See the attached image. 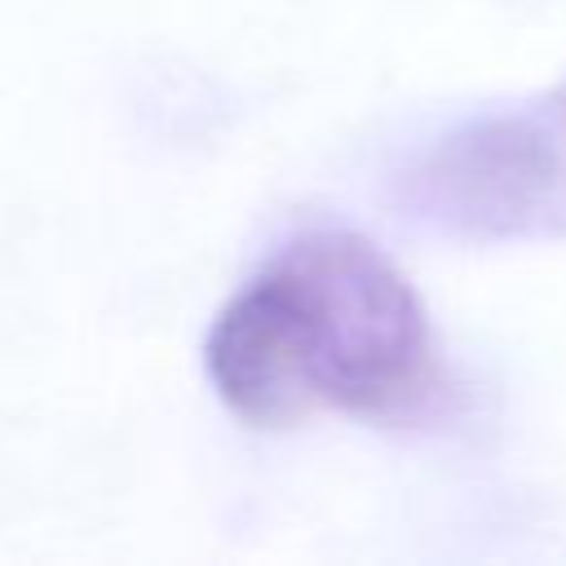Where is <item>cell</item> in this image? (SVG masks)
I'll use <instances>...</instances> for the list:
<instances>
[{"label": "cell", "mask_w": 566, "mask_h": 566, "mask_svg": "<svg viewBox=\"0 0 566 566\" xmlns=\"http://www.w3.org/2000/svg\"><path fill=\"white\" fill-rule=\"evenodd\" d=\"M318 407L371 424L420 420L438 398L433 332L411 279L358 230H310L265 270Z\"/></svg>", "instance_id": "cell-1"}, {"label": "cell", "mask_w": 566, "mask_h": 566, "mask_svg": "<svg viewBox=\"0 0 566 566\" xmlns=\"http://www.w3.org/2000/svg\"><path fill=\"white\" fill-rule=\"evenodd\" d=\"M402 208L455 239H566V84L517 111L469 119L398 177Z\"/></svg>", "instance_id": "cell-2"}, {"label": "cell", "mask_w": 566, "mask_h": 566, "mask_svg": "<svg viewBox=\"0 0 566 566\" xmlns=\"http://www.w3.org/2000/svg\"><path fill=\"white\" fill-rule=\"evenodd\" d=\"M203 371L226 411L252 429H292L314 411L283 310L261 274L212 318L203 336Z\"/></svg>", "instance_id": "cell-3"}]
</instances>
